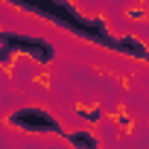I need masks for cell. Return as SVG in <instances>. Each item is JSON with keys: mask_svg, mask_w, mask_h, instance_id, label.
I'll list each match as a JSON object with an SVG mask.
<instances>
[{"mask_svg": "<svg viewBox=\"0 0 149 149\" xmlns=\"http://www.w3.org/2000/svg\"><path fill=\"white\" fill-rule=\"evenodd\" d=\"M9 3L24 6V9H29V12H38V15H44V18H50V21H56V24L73 29V32L82 35V38H91V41H97V44H105V47H114V50H117V38L105 29L102 21H85L73 6H67L64 0H9Z\"/></svg>", "mask_w": 149, "mask_h": 149, "instance_id": "obj_1", "label": "cell"}, {"mask_svg": "<svg viewBox=\"0 0 149 149\" xmlns=\"http://www.w3.org/2000/svg\"><path fill=\"white\" fill-rule=\"evenodd\" d=\"M117 50H123V53H129V56H134L140 61H149V50L137 38H117Z\"/></svg>", "mask_w": 149, "mask_h": 149, "instance_id": "obj_4", "label": "cell"}, {"mask_svg": "<svg viewBox=\"0 0 149 149\" xmlns=\"http://www.w3.org/2000/svg\"><path fill=\"white\" fill-rule=\"evenodd\" d=\"M15 53H29L35 61H50L53 58V47L47 41H41V38L0 32V64H9Z\"/></svg>", "mask_w": 149, "mask_h": 149, "instance_id": "obj_2", "label": "cell"}, {"mask_svg": "<svg viewBox=\"0 0 149 149\" xmlns=\"http://www.w3.org/2000/svg\"><path fill=\"white\" fill-rule=\"evenodd\" d=\"M12 123L21 126V129H26V132H58V123L50 114H44L41 108L18 111V114H12Z\"/></svg>", "mask_w": 149, "mask_h": 149, "instance_id": "obj_3", "label": "cell"}, {"mask_svg": "<svg viewBox=\"0 0 149 149\" xmlns=\"http://www.w3.org/2000/svg\"><path fill=\"white\" fill-rule=\"evenodd\" d=\"M85 120L97 123V120H102V111H100V108H94V111H85Z\"/></svg>", "mask_w": 149, "mask_h": 149, "instance_id": "obj_6", "label": "cell"}, {"mask_svg": "<svg viewBox=\"0 0 149 149\" xmlns=\"http://www.w3.org/2000/svg\"><path fill=\"white\" fill-rule=\"evenodd\" d=\"M70 143L76 146V149H100V143L94 140L91 132H73L70 134Z\"/></svg>", "mask_w": 149, "mask_h": 149, "instance_id": "obj_5", "label": "cell"}]
</instances>
